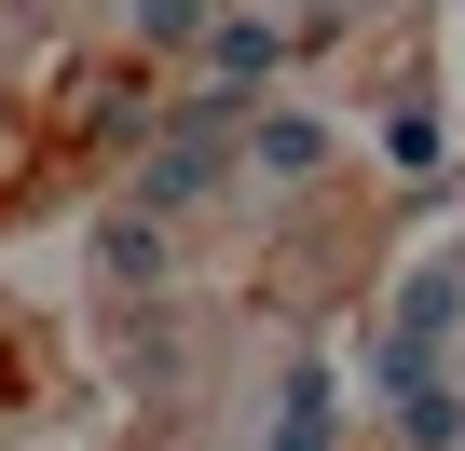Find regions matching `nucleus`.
<instances>
[{"instance_id": "1", "label": "nucleus", "mask_w": 465, "mask_h": 451, "mask_svg": "<svg viewBox=\"0 0 465 451\" xmlns=\"http://www.w3.org/2000/svg\"><path fill=\"white\" fill-rule=\"evenodd\" d=\"M274 55H288L274 28H219V42H205V96H247V83H274Z\"/></svg>"}, {"instance_id": "2", "label": "nucleus", "mask_w": 465, "mask_h": 451, "mask_svg": "<svg viewBox=\"0 0 465 451\" xmlns=\"http://www.w3.org/2000/svg\"><path fill=\"white\" fill-rule=\"evenodd\" d=\"M451 410H465V397H451L438 369H424V383H397V437H411V451H451V437H465Z\"/></svg>"}, {"instance_id": "3", "label": "nucleus", "mask_w": 465, "mask_h": 451, "mask_svg": "<svg viewBox=\"0 0 465 451\" xmlns=\"http://www.w3.org/2000/svg\"><path fill=\"white\" fill-rule=\"evenodd\" d=\"M247 164H261V178H315V164H329V137H315V123H261V151H247Z\"/></svg>"}, {"instance_id": "4", "label": "nucleus", "mask_w": 465, "mask_h": 451, "mask_svg": "<svg viewBox=\"0 0 465 451\" xmlns=\"http://www.w3.org/2000/svg\"><path fill=\"white\" fill-rule=\"evenodd\" d=\"M205 28V0H137V42H192Z\"/></svg>"}]
</instances>
